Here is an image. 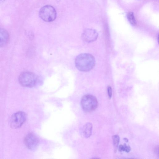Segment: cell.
<instances>
[{
	"label": "cell",
	"mask_w": 159,
	"mask_h": 159,
	"mask_svg": "<svg viewBox=\"0 0 159 159\" xmlns=\"http://www.w3.org/2000/svg\"><path fill=\"white\" fill-rule=\"evenodd\" d=\"M75 64L78 70L86 72L91 70L94 67L95 60L94 57L90 54L81 53L76 57Z\"/></svg>",
	"instance_id": "6da1fadb"
},
{
	"label": "cell",
	"mask_w": 159,
	"mask_h": 159,
	"mask_svg": "<svg viewBox=\"0 0 159 159\" xmlns=\"http://www.w3.org/2000/svg\"><path fill=\"white\" fill-rule=\"evenodd\" d=\"M38 77L34 73L30 71H24L19 75L18 81L22 86L31 88L34 86L38 81Z\"/></svg>",
	"instance_id": "7a4b0ae2"
},
{
	"label": "cell",
	"mask_w": 159,
	"mask_h": 159,
	"mask_svg": "<svg viewBox=\"0 0 159 159\" xmlns=\"http://www.w3.org/2000/svg\"><path fill=\"white\" fill-rule=\"evenodd\" d=\"M81 104L83 110L87 112H92L98 106V101L94 96L87 94L82 98Z\"/></svg>",
	"instance_id": "3957f363"
},
{
	"label": "cell",
	"mask_w": 159,
	"mask_h": 159,
	"mask_svg": "<svg viewBox=\"0 0 159 159\" xmlns=\"http://www.w3.org/2000/svg\"><path fill=\"white\" fill-rule=\"evenodd\" d=\"M39 15L43 20L50 22L54 21L56 19L57 12L55 9L52 6L47 5L40 9Z\"/></svg>",
	"instance_id": "277c9868"
},
{
	"label": "cell",
	"mask_w": 159,
	"mask_h": 159,
	"mask_svg": "<svg viewBox=\"0 0 159 159\" xmlns=\"http://www.w3.org/2000/svg\"><path fill=\"white\" fill-rule=\"evenodd\" d=\"M25 113L21 111L16 112L12 115L10 120L11 127L14 129L20 128L26 120Z\"/></svg>",
	"instance_id": "5b68a950"
},
{
	"label": "cell",
	"mask_w": 159,
	"mask_h": 159,
	"mask_svg": "<svg viewBox=\"0 0 159 159\" xmlns=\"http://www.w3.org/2000/svg\"><path fill=\"white\" fill-rule=\"evenodd\" d=\"M39 142L38 137L33 133L28 134L24 139L25 146L28 149L31 150H34L37 148Z\"/></svg>",
	"instance_id": "8992f818"
},
{
	"label": "cell",
	"mask_w": 159,
	"mask_h": 159,
	"mask_svg": "<svg viewBox=\"0 0 159 159\" xmlns=\"http://www.w3.org/2000/svg\"><path fill=\"white\" fill-rule=\"evenodd\" d=\"M98 37V33L95 30L88 29L85 30L82 35L83 40L87 42L90 43L95 41Z\"/></svg>",
	"instance_id": "52a82bcc"
},
{
	"label": "cell",
	"mask_w": 159,
	"mask_h": 159,
	"mask_svg": "<svg viewBox=\"0 0 159 159\" xmlns=\"http://www.w3.org/2000/svg\"><path fill=\"white\" fill-rule=\"evenodd\" d=\"M9 39V35L7 31L4 28H0V48L6 45Z\"/></svg>",
	"instance_id": "ba28073f"
},
{
	"label": "cell",
	"mask_w": 159,
	"mask_h": 159,
	"mask_svg": "<svg viewBox=\"0 0 159 159\" xmlns=\"http://www.w3.org/2000/svg\"><path fill=\"white\" fill-rule=\"evenodd\" d=\"M92 124L90 123H88L84 126L82 132L84 137L88 138L91 136L92 134Z\"/></svg>",
	"instance_id": "9c48e42d"
},
{
	"label": "cell",
	"mask_w": 159,
	"mask_h": 159,
	"mask_svg": "<svg viewBox=\"0 0 159 159\" xmlns=\"http://www.w3.org/2000/svg\"><path fill=\"white\" fill-rule=\"evenodd\" d=\"M127 17L129 21L132 25H135L136 24V20L133 12H129L127 14Z\"/></svg>",
	"instance_id": "30bf717a"
},
{
	"label": "cell",
	"mask_w": 159,
	"mask_h": 159,
	"mask_svg": "<svg viewBox=\"0 0 159 159\" xmlns=\"http://www.w3.org/2000/svg\"><path fill=\"white\" fill-rule=\"evenodd\" d=\"M131 150V148L129 146H127L125 143L123 145H120L119 146V150L120 151H125L126 152H129Z\"/></svg>",
	"instance_id": "8fae6325"
},
{
	"label": "cell",
	"mask_w": 159,
	"mask_h": 159,
	"mask_svg": "<svg viewBox=\"0 0 159 159\" xmlns=\"http://www.w3.org/2000/svg\"><path fill=\"white\" fill-rule=\"evenodd\" d=\"M112 138L113 139L114 146L115 148H117L120 142V137L117 135H115L113 136Z\"/></svg>",
	"instance_id": "7c38bea8"
},
{
	"label": "cell",
	"mask_w": 159,
	"mask_h": 159,
	"mask_svg": "<svg viewBox=\"0 0 159 159\" xmlns=\"http://www.w3.org/2000/svg\"><path fill=\"white\" fill-rule=\"evenodd\" d=\"M107 90L109 98L111 99L112 95V88L110 86H108Z\"/></svg>",
	"instance_id": "4fadbf2b"
},
{
	"label": "cell",
	"mask_w": 159,
	"mask_h": 159,
	"mask_svg": "<svg viewBox=\"0 0 159 159\" xmlns=\"http://www.w3.org/2000/svg\"><path fill=\"white\" fill-rule=\"evenodd\" d=\"M155 152L158 156L159 155V147L158 146H157L155 149Z\"/></svg>",
	"instance_id": "5bb4252c"
},
{
	"label": "cell",
	"mask_w": 159,
	"mask_h": 159,
	"mask_svg": "<svg viewBox=\"0 0 159 159\" xmlns=\"http://www.w3.org/2000/svg\"><path fill=\"white\" fill-rule=\"evenodd\" d=\"M6 0H0V4L2 3L5 1Z\"/></svg>",
	"instance_id": "9a60e30c"
},
{
	"label": "cell",
	"mask_w": 159,
	"mask_h": 159,
	"mask_svg": "<svg viewBox=\"0 0 159 159\" xmlns=\"http://www.w3.org/2000/svg\"><path fill=\"white\" fill-rule=\"evenodd\" d=\"M124 140L126 142H128V139L127 138H124Z\"/></svg>",
	"instance_id": "2e32d148"
}]
</instances>
